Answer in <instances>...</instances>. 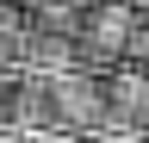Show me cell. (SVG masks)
Listing matches in <instances>:
<instances>
[{
    "mask_svg": "<svg viewBox=\"0 0 149 143\" xmlns=\"http://www.w3.org/2000/svg\"><path fill=\"white\" fill-rule=\"evenodd\" d=\"M25 6H81V0H25Z\"/></svg>",
    "mask_w": 149,
    "mask_h": 143,
    "instance_id": "obj_1",
    "label": "cell"
},
{
    "mask_svg": "<svg viewBox=\"0 0 149 143\" xmlns=\"http://www.w3.org/2000/svg\"><path fill=\"white\" fill-rule=\"evenodd\" d=\"M13 6H25V0H0V13H13Z\"/></svg>",
    "mask_w": 149,
    "mask_h": 143,
    "instance_id": "obj_2",
    "label": "cell"
}]
</instances>
